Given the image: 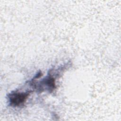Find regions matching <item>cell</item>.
<instances>
[{
	"label": "cell",
	"instance_id": "1",
	"mask_svg": "<svg viewBox=\"0 0 121 121\" xmlns=\"http://www.w3.org/2000/svg\"><path fill=\"white\" fill-rule=\"evenodd\" d=\"M30 92H12L8 95L10 105L17 107L23 105L28 97Z\"/></svg>",
	"mask_w": 121,
	"mask_h": 121
},
{
	"label": "cell",
	"instance_id": "2",
	"mask_svg": "<svg viewBox=\"0 0 121 121\" xmlns=\"http://www.w3.org/2000/svg\"><path fill=\"white\" fill-rule=\"evenodd\" d=\"M42 85H44L47 86L49 91H52L56 88L55 79L51 76H49L42 81L41 83H40L39 86H40Z\"/></svg>",
	"mask_w": 121,
	"mask_h": 121
}]
</instances>
